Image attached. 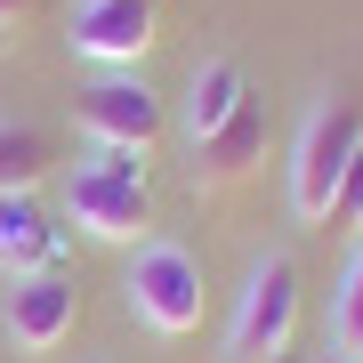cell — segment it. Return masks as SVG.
Instances as JSON below:
<instances>
[{
    "label": "cell",
    "instance_id": "cell-10",
    "mask_svg": "<svg viewBox=\"0 0 363 363\" xmlns=\"http://www.w3.org/2000/svg\"><path fill=\"white\" fill-rule=\"evenodd\" d=\"M57 162H65V138H57L49 121H25V113L0 121V202L9 194H40Z\"/></svg>",
    "mask_w": 363,
    "mask_h": 363
},
{
    "label": "cell",
    "instance_id": "cell-5",
    "mask_svg": "<svg viewBox=\"0 0 363 363\" xmlns=\"http://www.w3.org/2000/svg\"><path fill=\"white\" fill-rule=\"evenodd\" d=\"M81 138L121 145V154H154L162 145V97L130 73H105L97 89H81Z\"/></svg>",
    "mask_w": 363,
    "mask_h": 363
},
{
    "label": "cell",
    "instance_id": "cell-4",
    "mask_svg": "<svg viewBox=\"0 0 363 363\" xmlns=\"http://www.w3.org/2000/svg\"><path fill=\"white\" fill-rule=\"evenodd\" d=\"M121 291H130V315H138L145 331H162V339H186V331L202 323V259L178 250V242H162V234L138 242Z\"/></svg>",
    "mask_w": 363,
    "mask_h": 363
},
{
    "label": "cell",
    "instance_id": "cell-13",
    "mask_svg": "<svg viewBox=\"0 0 363 363\" xmlns=\"http://www.w3.org/2000/svg\"><path fill=\"white\" fill-rule=\"evenodd\" d=\"M323 226H339V234H363V154L347 162V178H339V194H331V218Z\"/></svg>",
    "mask_w": 363,
    "mask_h": 363
},
{
    "label": "cell",
    "instance_id": "cell-7",
    "mask_svg": "<svg viewBox=\"0 0 363 363\" xmlns=\"http://www.w3.org/2000/svg\"><path fill=\"white\" fill-rule=\"evenodd\" d=\"M81 323V291L73 274H25V283H9V339L25 355H57Z\"/></svg>",
    "mask_w": 363,
    "mask_h": 363
},
{
    "label": "cell",
    "instance_id": "cell-1",
    "mask_svg": "<svg viewBox=\"0 0 363 363\" xmlns=\"http://www.w3.org/2000/svg\"><path fill=\"white\" fill-rule=\"evenodd\" d=\"M65 226H81L89 242H145L154 234V186H145V154L121 145H89L65 178Z\"/></svg>",
    "mask_w": 363,
    "mask_h": 363
},
{
    "label": "cell",
    "instance_id": "cell-2",
    "mask_svg": "<svg viewBox=\"0 0 363 363\" xmlns=\"http://www.w3.org/2000/svg\"><path fill=\"white\" fill-rule=\"evenodd\" d=\"M363 154V105L355 97H323L291 138V218L298 226H323L331 194L347 178V162Z\"/></svg>",
    "mask_w": 363,
    "mask_h": 363
},
{
    "label": "cell",
    "instance_id": "cell-12",
    "mask_svg": "<svg viewBox=\"0 0 363 363\" xmlns=\"http://www.w3.org/2000/svg\"><path fill=\"white\" fill-rule=\"evenodd\" d=\"M331 331H339V355H363V242H355V259L331 291Z\"/></svg>",
    "mask_w": 363,
    "mask_h": 363
},
{
    "label": "cell",
    "instance_id": "cell-9",
    "mask_svg": "<svg viewBox=\"0 0 363 363\" xmlns=\"http://www.w3.org/2000/svg\"><path fill=\"white\" fill-rule=\"evenodd\" d=\"M0 274H65V218L40 210V194H9L0 202Z\"/></svg>",
    "mask_w": 363,
    "mask_h": 363
},
{
    "label": "cell",
    "instance_id": "cell-3",
    "mask_svg": "<svg viewBox=\"0 0 363 363\" xmlns=\"http://www.w3.org/2000/svg\"><path fill=\"white\" fill-rule=\"evenodd\" d=\"M298 307H307L298 259L291 250H267V259L242 274V298H234V323H226V363H274V355H291Z\"/></svg>",
    "mask_w": 363,
    "mask_h": 363
},
{
    "label": "cell",
    "instance_id": "cell-15",
    "mask_svg": "<svg viewBox=\"0 0 363 363\" xmlns=\"http://www.w3.org/2000/svg\"><path fill=\"white\" fill-rule=\"evenodd\" d=\"M274 363H291V355H274Z\"/></svg>",
    "mask_w": 363,
    "mask_h": 363
},
{
    "label": "cell",
    "instance_id": "cell-11",
    "mask_svg": "<svg viewBox=\"0 0 363 363\" xmlns=\"http://www.w3.org/2000/svg\"><path fill=\"white\" fill-rule=\"evenodd\" d=\"M242 97H250V73L234 65V57H202V65H194V89H186V145H202Z\"/></svg>",
    "mask_w": 363,
    "mask_h": 363
},
{
    "label": "cell",
    "instance_id": "cell-8",
    "mask_svg": "<svg viewBox=\"0 0 363 363\" xmlns=\"http://www.w3.org/2000/svg\"><path fill=\"white\" fill-rule=\"evenodd\" d=\"M259 154H267V97L250 89L218 130L194 145V186L202 194H226V186H242L250 169H259Z\"/></svg>",
    "mask_w": 363,
    "mask_h": 363
},
{
    "label": "cell",
    "instance_id": "cell-6",
    "mask_svg": "<svg viewBox=\"0 0 363 363\" xmlns=\"http://www.w3.org/2000/svg\"><path fill=\"white\" fill-rule=\"evenodd\" d=\"M154 25H162L154 0H81L65 40H73L81 57H97V65H138V57L162 40Z\"/></svg>",
    "mask_w": 363,
    "mask_h": 363
},
{
    "label": "cell",
    "instance_id": "cell-14",
    "mask_svg": "<svg viewBox=\"0 0 363 363\" xmlns=\"http://www.w3.org/2000/svg\"><path fill=\"white\" fill-rule=\"evenodd\" d=\"M40 9H49V0H0V33H16V25H33Z\"/></svg>",
    "mask_w": 363,
    "mask_h": 363
}]
</instances>
